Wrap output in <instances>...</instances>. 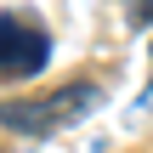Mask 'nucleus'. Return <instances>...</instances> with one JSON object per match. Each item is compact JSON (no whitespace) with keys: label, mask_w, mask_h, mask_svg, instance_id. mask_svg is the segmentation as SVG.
<instances>
[{"label":"nucleus","mask_w":153,"mask_h":153,"mask_svg":"<svg viewBox=\"0 0 153 153\" xmlns=\"http://www.w3.org/2000/svg\"><path fill=\"white\" fill-rule=\"evenodd\" d=\"M125 23L131 28H148L153 23V0H125Z\"/></svg>","instance_id":"obj_3"},{"label":"nucleus","mask_w":153,"mask_h":153,"mask_svg":"<svg viewBox=\"0 0 153 153\" xmlns=\"http://www.w3.org/2000/svg\"><path fill=\"white\" fill-rule=\"evenodd\" d=\"M97 102H102V85L79 79V85H57V91H40V97H17V102H6V108H0V125L17 131V136H51V131L79 125Z\"/></svg>","instance_id":"obj_1"},{"label":"nucleus","mask_w":153,"mask_h":153,"mask_svg":"<svg viewBox=\"0 0 153 153\" xmlns=\"http://www.w3.org/2000/svg\"><path fill=\"white\" fill-rule=\"evenodd\" d=\"M51 62V34L28 11H0V79H28Z\"/></svg>","instance_id":"obj_2"}]
</instances>
